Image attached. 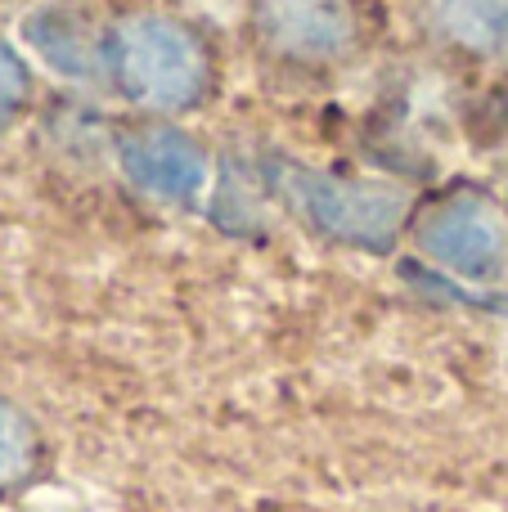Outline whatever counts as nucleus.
I'll list each match as a JSON object with an SVG mask.
<instances>
[{
    "instance_id": "f257e3e1",
    "label": "nucleus",
    "mask_w": 508,
    "mask_h": 512,
    "mask_svg": "<svg viewBox=\"0 0 508 512\" xmlns=\"http://www.w3.org/2000/svg\"><path fill=\"white\" fill-rule=\"evenodd\" d=\"M95 81L131 113L167 122L216 90L207 32L171 9H122L95 32Z\"/></svg>"
},
{
    "instance_id": "f03ea898",
    "label": "nucleus",
    "mask_w": 508,
    "mask_h": 512,
    "mask_svg": "<svg viewBox=\"0 0 508 512\" xmlns=\"http://www.w3.org/2000/svg\"><path fill=\"white\" fill-rule=\"evenodd\" d=\"M369 32V0H248L252 45L293 72L347 68L365 54Z\"/></svg>"
},
{
    "instance_id": "7ed1b4c3",
    "label": "nucleus",
    "mask_w": 508,
    "mask_h": 512,
    "mask_svg": "<svg viewBox=\"0 0 508 512\" xmlns=\"http://www.w3.org/2000/svg\"><path fill=\"white\" fill-rule=\"evenodd\" d=\"M414 239L432 265L464 283L491 288L508 279V212L477 189H459L423 212Z\"/></svg>"
},
{
    "instance_id": "20e7f679",
    "label": "nucleus",
    "mask_w": 508,
    "mask_h": 512,
    "mask_svg": "<svg viewBox=\"0 0 508 512\" xmlns=\"http://www.w3.org/2000/svg\"><path fill=\"white\" fill-rule=\"evenodd\" d=\"M297 203L311 216L320 230L329 234H347L351 221V243H383L392 234V221H401L405 194L387 185H356V180H320V176H293Z\"/></svg>"
},
{
    "instance_id": "39448f33",
    "label": "nucleus",
    "mask_w": 508,
    "mask_h": 512,
    "mask_svg": "<svg viewBox=\"0 0 508 512\" xmlns=\"http://www.w3.org/2000/svg\"><path fill=\"white\" fill-rule=\"evenodd\" d=\"M414 27L459 59H504L508 0H410Z\"/></svg>"
},
{
    "instance_id": "423d86ee",
    "label": "nucleus",
    "mask_w": 508,
    "mask_h": 512,
    "mask_svg": "<svg viewBox=\"0 0 508 512\" xmlns=\"http://www.w3.org/2000/svg\"><path fill=\"white\" fill-rule=\"evenodd\" d=\"M122 167L140 189L158 198H189L203 185V153L167 126H144L122 140Z\"/></svg>"
},
{
    "instance_id": "0eeeda50",
    "label": "nucleus",
    "mask_w": 508,
    "mask_h": 512,
    "mask_svg": "<svg viewBox=\"0 0 508 512\" xmlns=\"http://www.w3.org/2000/svg\"><path fill=\"white\" fill-rule=\"evenodd\" d=\"M41 459V432L9 396H0V490L23 486Z\"/></svg>"
},
{
    "instance_id": "6e6552de",
    "label": "nucleus",
    "mask_w": 508,
    "mask_h": 512,
    "mask_svg": "<svg viewBox=\"0 0 508 512\" xmlns=\"http://www.w3.org/2000/svg\"><path fill=\"white\" fill-rule=\"evenodd\" d=\"M27 99H32V63H27V54L0 32V122L23 113Z\"/></svg>"
},
{
    "instance_id": "1a4fd4ad",
    "label": "nucleus",
    "mask_w": 508,
    "mask_h": 512,
    "mask_svg": "<svg viewBox=\"0 0 508 512\" xmlns=\"http://www.w3.org/2000/svg\"><path fill=\"white\" fill-rule=\"evenodd\" d=\"M504 212H508V198H504Z\"/></svg>"
}]
</instances>
